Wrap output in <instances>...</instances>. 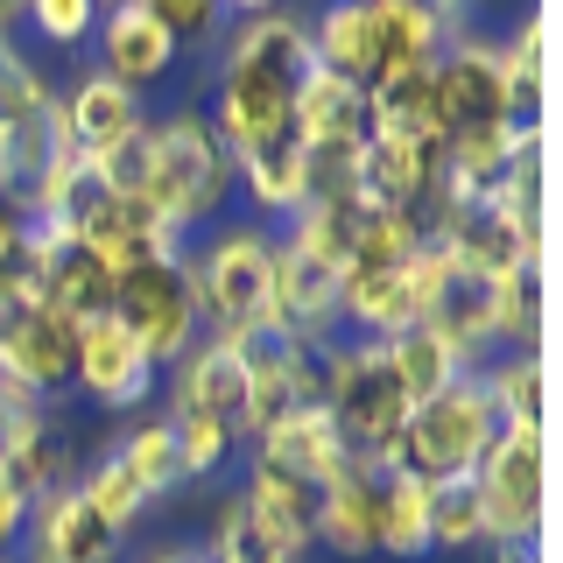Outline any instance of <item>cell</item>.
Masks as SVG:
<instances>
[{"label":"cell","mask_w":563,"mask_h":563,"mask_svg":"<svg viewBox=\"0 0 563 563\" xmlns=\"http://www.w3.org/2000/svg\"><path fill=\"white\" fill-rule=\"evenodd\" d=\"M169 437H176V465H184V486H198L211 479V472H225L233 457L246 451V437H240V422H225V416H198V409H169Z\"/></svg>","instance_id":"32"},{"label":"cell","mask_w":563,"mask_h":563,"mask_svg":"<svg viewBox=\"0 0 563 563\" xmlns=\"http://www.w3.org/2000/svg\"><path fill=\"white\" fill-rule=\"evenodd\" d=\"M246 451L268 457V465H282V472H296V479H310V486H331L345 472V457H352L324 409H296L289 422H275L268 437H254Z\"/></svg>","instance_id":"23"},{"label":"cell","mask_w":563,"mask_h":563,"mask_svg":"<svg viewBox=\"0 0 563 563\" xmlns=\"http://www.w3.org/2000/svg\"><path fill=\"white\" fill-rule=\"evenodd\" d=\"M99 14H106V0H29L22 22L43 49H85L92 29H99Z\"/></svg>","instance_id":"38"},{"label":"cell","mask_w":563,"mask_h":563,"mask_svg":"<svg viewBox=\"0 0 563 563\" xmlns=\"http://www.w3.org/2000/svg\"><path fill=\"white\" fill-rule=\"evenodd\" d=\"M49 128H57V141L70 155H106L113 141H128L134 128H148V106H141V92H128V85H113L106 70H85L70 92H57V113H49Z\"/></svg>","instance_id":"18"},{"label":"cell","mask_w":563,"mask_h":563,"mask_svg":"<svg viewBox=\"0 0 563 563\" xmlns=\"http://www.w3.org/2000/svg\"><path fill=\"white\" fill-rule=\"evenodd\" d=\"M141 8L176 35V49H184V43H211V35L225 29V0H141Z\"/></svg>","instance_id":"40"},{"label":"cell","mask_w":563,"mask_h":563,"mask_svg":"<svg viewBox=\"0 0 563 563\" xmlns=\"http://www.w3.org/2000/svg\"><path fill=\"white\" fill-rule=\"evenodd\" d=\"M70 352H78V324H64L49 303L0 310V380L49 401L70 387Z\"/></svg>","instance_id":"13"},{"label":"cell","mask_w":563,"mask_h":563,"mask_svg":"<svg viewBox=\"0 0 563 563\" xmlns=\"http://www.w3.org/2000/svg\"><path fill=\"white\" fill-rule=\"evenodd\" d=\"M387 479H395V465H380V457H345V472L324 486V500H317V542L331 556H345V563L380 556Z\"/></svg>","instance_id":"14"},{"label":"cell","mask_w":563,"mask_h":563,"mask_svg":"<svg viewBox=\"0 0 563 563\" xmlns=\"http://www.w3.org/2000/svg\"><path fill=\"white\" fill-rule=\"evenodd\" d=\"M430 85H437V134H444V141L515 128V99H507V78H500V49H493V35L451 29L444 49H437V64H430Z\"/></svg>","instance_id":"8"},{"label":"cell","mask_w":563,"mask_h":563,"mask_svg":"<svg viewBox=\"0 0 563 563\" xmlns=\"http://www.w3.org/2000/svg\"><path fill=\"white\" fill-rule=\"evenodd\" d=\"M352 233H360V205H296L282 246H296L303 261H317V268L339 275L352 261Z\"/></svg>","instance_id":"34"},{"label":"cell","mask_w":563,"mask_h":563,"mask_svg":"<svg viewBox=\"0 0 563 563\" xmlns=\"http://www.w3.org/2000/svg\"><path fill=\"white\" fill-rule=\"evenodd\" d=\"M22 8H29V0H0V35H14V22H22Z\"/></svg>","instance_id":"47"},{"label":"cell","mask_w":563,"mask_h":563,"mask_svg":"<svg viewBox=\"0 0 563 563\" xmlns=\"http://www.w3.org/2000/svg\"><path fill=\"white\" fill-rule=\"evenodd\" d=\"M70 387L99 409H141L155 395V360L141 352L113 317L78 324V352H70Z\"/></svg>","instance_id":"15"},{"label":"cell","mask_w":563,"mask_h":563,"mask_svg":"<svg viewBox=\"0 0 563 563\" xmlns=\"http://www.w3.org/2000/svg\"><path fill=\"white\" fill-rule=\"evenodd\" d=\"M493 352H542V268L493 282Z\"/></svg>","instance_id":"35"},{"label":"cell","mask_w":563,"mask_h":563,"mask_svg":"<svg viewBox=\"0 0 563 563\" xmlns=\"http://www.w3.org/2000/svg\"><path fill=\"white\" fill-rule=\"evenodd\" d=\"M190 296H198L205 339L254 345L268 331V289H275V233L268 225H219L198 254H184Z\"/></svg>","instance_id":"1"},{"label":"cell","mask_w":563,"mask_h":563,"mask_svg":"<svg viewBox=\"0 0 563 563\" xmlns=\"http://www.w3.org/2000/svg\"><path fill=\"white\" fill-rule=\"evenodd\" d=\"M8 472L29 500L35 493H57V486H78V451H70V422L57 416V401H43V409L22 422V437H14V451H8Z\"/></svg>","instance_id":"24"},{"label":"cell","mask_w":563,"mask_h":563,"mask_svg":"<svg viewBox=\"0 0 563 563\" xmlns=\"http://www.w3.org/2000/svg\"><path fill=\"white\" fill-rule=\"evenodd\" d=\"M479 387L500 416V430H542V352H486L479 360Z\"/></svg>","instance_id":"27"},{"label":"cell","mask_w":563,"mask_h":563,"mask_svg":"<svg viewBox=\"0 0 563 563\" xmlns=\"http://www.w3.org/2000/svg\"><path fill=\"white\" fill-rule=\"evenodd\" d=\"M366 134H437V85L430 64L395 70V78L366 85ZM444 141V134H437Z\"/></svg>","instance_id":"28"},{"label":"cell","mask_w":563,"mask_h":563,"mask_svg":"<svg viewBox=\"0 0 563 563\" xmlns=\"http://www.w3.org/2000/svg\"><path fill=\"white\" fill-rule=\"evenodd\" d=\"M422 324H430L465 366H479L486 352H493V282L451 261L444 282L430 289V303H422Z\"/></svg>","instance_id":"22"},{"label":"cell","mask_w":563,"mask_h":563,"mask_svg":"<svg viewBox=\"0 0 563 563\" xmlns=\"http://www.w3.org/2000/svg\"><path fill=\"white\" fill-rule=\"evenodd\" d=\"M296 409H317V352H296L282 339H254L246 345V409H240V437H268L275 422H289Z\"/></svg>","instance_id":"17"},{"label":"cell","mask_w":563,"mask_h":563,"mask_svg":"<svg viewBox=\"0 0 563 563\" xmlns=\"http://www.w3.org/2000/svg\"><path fill=\"white\" fill-rule=\"evenodd\" d=\"M261 339H282L296 352H324L331 339H345L339 317V275L303 261L296 246L275 240V289H268V331Z\"/></svg>","instance_id":"10"},{"label":"cell","mask_w":563,"mask_h":563,"mask_svg":"<svg viewBox=\"0 0 563 563\" xmlns=\"http://www.w3.org/2000/svg\"><path fill=\"white\" fill-rule=\"evenodd\" d=\"M205 120L233 155H246L296 128V78L268 64H246V57H219V85H211Z\"/></svg>","instance_id":"9"},{"label":"cell","mask_w":563,"mask_h":563,"mask_svg":"<svg viewBox=\"0 0 563 563\" xmlns=\"http://www.w3.org/2000/svg\"><path fill=\"white\" fill-rule=\"evenodd\" d=\"M380 352H387V366H395V380H401V395H409V409L422 395H437V387H451L457 374H465V360L437 339L430 324H401L395 339H380Z\"/></svg>","instance_id":"29"},{"label":"cell","mask_w":563,"mask_h":563,"mask_svg":"<svg viewBox=\"0 0 563 563\" xmlns=\"http://www.w3.org/2000/svg\"><path fill=\"white\" fill-rule=\"evenodd\" d=\"M141 563H205V550L198 542H163V550H148Z\"/></svg>","instance_id":"44"},{"label":"cell","mask_w":563,"mask_h":563,"mask_svg":"<svg viewBox=\"0 0 563 563\" xmlns=\"http://www.w3.org/2000/svg\"><path fill=\"white\" fill-rule=\"evenodd\" d=\"M240 500H246V515L268 528V536H282L296 556H310V542H317V500H324V486H310V479H296V472H282V465H268V457L246 451Z\"/></svg>","instance_id":"20"},{"label":"cell","mask_w":563,"mask_h":563,"mask_svg":"<svg viewBox=\"0 0 563 563\" xmlns=\"http://www.w3.org/2000/svg\"><path fill=\"white\" fill-rule=\"evenodd\" d=\"M35 233V219L22 211V198H14V190H0V261L8 254H22V240Z\"/></svg>","instance_id":"42"},{"label":"cell","mask_w":563,"mask_h":563,"mask_svg":"<svg viewBox=\"0 0 563 563\" xmlns=\"http://www.w3.org/2000/svg\"><path fill=\"white\" fill-rule=\"evenodd\" d=\"M120 457V465H128V479L141 486V500H169V493H184V465H176V437H169V422L163 416H148V422H134L128 437H113V444H106Z\"/></svg>","instance_id":"30"},{"label":"cell","mask_w":563,"mask_h":563,"mask_svg":"<svg viewBox=\"0 0 563 563\" xmlns=\"http://www.w3.org/2000/svg\"><path fill=\"white\" fill-rule=\"evenodd\" d=\"M437 198H444V141L437 134H366V148H360V205L430 211Z\"/></svg>","instance_id":"12"},{"label":"cell","mask_w":563,"mask_h":563,"mask_svg":"<svg viewBox=\"0 0 563 563\" xmlns=\"http://www.w3.org/2000/svg\"><path fill=\"white\" fill-rule=\"evenodd\" d=\"M64 233L85 246V254H99L106 268H141V261H169V254H184V233L155 211L148 198H134V190H106L92 184V169H85V184H78V198L64 205Z\"/></svg>","instance_id":"7"},{"label":"cell","mask_w":563,"mask_h":563,"mask_svg":"<svg viewBox=\"0 0 563 563\" xmlns=\"http://www.w3.org/2000/svg\"><path fill=\"white\" fill-rule=\"evenodd\" d=\"M366 8V64H374V78H395V70H416V64H437V49H444L451 22L430 8V0H360Z\"/></svg>","instance_id":"19"},{"label":"cell","mask_w":563,"mask_h":563,"mask_svg":"<svg viewBox=\"0 0 563 563\" xmlns=\"http://www.w3.org/2000/svg\"><path fill=\"white\" fill-rule=\"evenodd\" d=\"M233 169H240L254 211H268V219H289V211L303 205V134L296 128L261 141V148H246V155H233Z\"/></svg>","instance_id":"26"},{"label":"cell","mask_w":563,"mask_h":563,"mask_svg":"<svg viewBox=\"0 0 563 563\" xmlns=\"http://www.w3.org/2000/svg\"><path fill=\"white\" fill-rule=\"evenodd\" d=\"M317 409L331 416V430L345 437L352 457H380L387 465V444H395L401 416H409V395H401L380 339H331L317 352Z\"/></svg>","instance_id":"4"},{"label":"cell","mask_w":563,"mask_h":563,"mask_svg":"<svg viewBox=\"0 0 563 563\" xmlns=\"http://www.w3.org/2000/svg\"><path fill=\"white\" fill-rule=\"evenodd\" d=\"M472 493L486 515V542H542L550 521V444L542 430H500L472 465Z\"/></svg>","instance_id":"6"},{"label":"cell","mask_w":563,"mask_h":563,"mask_svg":"<svg viewBox=\"0 0 563 563\" xmlns=\"http://www.w3.org/2000/svg\"><path fill=\"white\" fill-rule=\"evenodd\" d=\"M500 78L507 99H515V128L521 120H542V78H550V35H542V14H521L515 35H500Z\"/></svg>","instance_id":"33"},{"label":"cell","mask_w":563,"mask_h":563,"mask_svg":"<svg viewBox=\"0 0 563 563\" xmlns=\"http://www.w3.org/2000/svg\"><path fill=\"white\" fill-rule=\"evenodd\" d=\"M380 556H395V563L430 556V486L409 479V472H395V479H387V507H380Z\"/></svg>","instance_id":"36"},{"label":"cell","mask_w":563,"mask_h":563,"mask_svg":"<svg viewBox=\"0 0 563 563\" xmlns=\"http://www.w3.org/2000/svg\"><path fill=\"white\" fill-rule=\"evenodd\" d=\"M430 550H444V556L486 550V515H479V493H472V479L430 486Z\"/></svg>","instance_id":"37"},{"label":"cell","mask_w":563,"mask_h":563,"mask_svg":"<svg viewBox=\"0 0 563 563\" xmlns=\"http://www.w3.org/2000/svg\"><path fill=\"white\" fill-rule=\"evenodd\" d=\"M169 374H176L169 380V409H198V416L240 422V409H246V345L198 339Z\"/></svg>","instance_id":"21"},{"label":"cell","mask_w":563,"mask_h":563,"mask_svg":"<svg viewBox=\"0 0 563 563\" xmlns=\"http://www.w3.org/2000/svg\"><path fill=\"white\" fill-rule=\"evenodd\" d=\"M0 563H22V556H0Z\"/></svg>","instance_id":"48"},{"label":"cell","mask_w":563,"mask_h":563,"mask_svg":"<svg viewBox=\"0 0 563 563\" xmlns=\"http://www.w3.org/2000/svg\"><path fill=\"white\" fill-rule=\"evenodd\" d=\"M92 57L113 85H128V92H148V85H163L176 70V35L155 22L141 0H106L99 29H92Z\"/></svg>","instance_id":"16"},{"label":"cell","mask_w":563,"mask_h":563,"mask_svg":"<svg viewBox=\"0 0 563 563\" xmlns=\"http://www.w3.org/2000/svg\"><path fill=\"white\" fill-rule=\"evenodd\" d=\"M78 493H85V500H92V507H99V515H106V521H113V528H120V536H128V528L141 521V507H148V500H141V486L128 479V465H120V457H113V451H99V457H92V465H85V472H78Z\"/></svg>","instance_id":"39"},{"label":"cell","mask_w":563,"mask_h":563,"mask_svg":"<svg viewBox=\"0 0 563 563\" xmlns=\"http://www.w3.org/2000/svg\"><path fill=\"white\" fill-rule=\"evenodd\" d=\"M296 134L303 141H366V92L339 70L310 64L296 78Z\"/></svg>","instance_id":"25"},{"label":"cell","mask_w":563,"mask_h":563,"mask_svg":"<svg viewBox=\"0 0 563 563\" xmlns=\"http://www.w3.org/2000/svg\"><path fill=\"white\" fill-rule=\"evenodd\" d=\"M493 437H500V416H493V401L479 387V366H465L451 387L422 395L401 416L395 444H387V465L422 479V486H451V479H472V465L486 457Z\"/></svg>","instance_id":"2"},{"label":"cell","mask_w":563,"mask_h":563,"mask_svg":"<svg viewBox=\"0 0 563 563\" xmlns=\"http://www.w3.org/2000/svg\"><path fill=\"white\" fill-rule=\"evenodd\" d=\"M22 521H29V493L14 486L8 465H0V556H14V542H22Z\"/></svg>","instance_id":"41"},{"label":"cell","mask_w":563,"mask_h":563,"mask_svg":"<svg viewBox=\"0 0 563 563\" xmlns=\"http://www.w3.org/2000/svg\"><path fill=\"white\" fill-rule=\"evenodd\" d=\"M240 169H233V148H225L219 134H211L205 113H163L148 120V198L176 233H190V225H211L233 198Z\"/></svg>","instance_id":"3"},{"label":"cell","mask_w":563,"mask_h":563,"mask_svg":"<svg viewBox=\"0 0 563 563\" xmlns=\"http://www.w3.org/2000/svg\"><path fill=\"white\" fill-rule=\"evenodd\" d=\"M289 8V0H225V14H240V22H254V14H275Z\"/></svg>","instance_id":"45"},{"label":"cell","mask_w":563,"mask_h":563,"mask_svg":"<svg viewBox=\"0 0 563 563\" xmlns=\"http://www.w3.org/2000/svg\"><path fill=\"white\" fill-rule=\"evenodd\" d=\"M106 317H113L128 339L155 360V374L176 366L190 345L205 339L198 324V296H190V275H184V254L169 261H141V268H120L113 275V296H106Z\"/></svg>","instance_id":"5"},{"label":"cell","mask_w":563,"mask_h":563,"mask_svg":"<svg viewBox=\"0 0 563 563\" xmlns=\"http://www.w3.org/2000/svg\"><path fill=\"white\" fill-rule=\"evenodd\" d=\"M486 563H542L536 542H486Z\"/></svg>","instance_id":"43"},{"label":"cell","mask_w":563,"mask_h":563,"mask_svg":"<svg viewBox=\"0 0 563 563\" xmlns=\"http://www.w3.org/2000/svg\"><path fill=\"white\" fill-rule=\"evenodd\" d=\"M198 550H205V563H303L282 536H268V528L246 515L240 493H225V500L211 507V536L198 542Z\"/></svg>","instance_id":"31"},{"label":"cell","mask_w":563,"mask_h":563,"mask_svg":"<svg viewBox=\"0 0 563 563\" xmlns=\"http://www.w3.org/2000/svg\"><path fill=\"white\" fill-rule=\"evenodd\" d=\"M120 542L128 536H120L78 486H57V493H35L29 500L14 556L22 563H120Z\"/></svg>","instance_id":"11"},{"label":"cell","mask_w":563,"mask_h":563,"mask_svg":"<svg viewBox=\"0 0 563 563\" xmlns=\"http://www.w3.org/2000/svg\"><path fill=\"white\" fill-rule=\"evenodd\" d=\"M430 8H437V14H444V22L457 29V14H472V8H479V0H430Z\"/></svg>","instance_id":"46"}]
</instances>
